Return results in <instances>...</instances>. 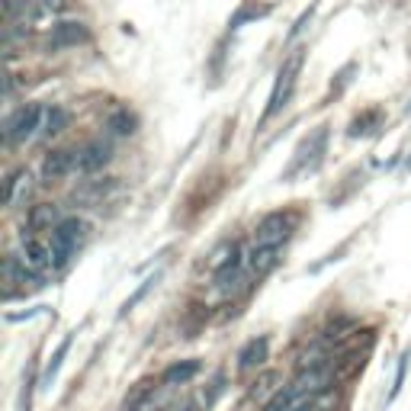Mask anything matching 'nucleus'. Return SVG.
<instances>
[{
	"label": "nucleus",
	"instance_id": "14",
	"mask_svg": "<svg viewBox=\"0 0 411 411\" xmlns=\"http://www.w3.org/2000/svg\"><path fill=\"white\" fill-rule=\"evenodd\" d=\"M238 270H241V248H238V244H232V254H228V257L222 260V267L216 270V286H222V289H225V286L238 277Z\"/></svg>",
	"mask_w": 411,
	"mask_h": 411
},
{
	"label": "nucleus",
	"instance_id": "11",
	"mask_svg": "<svg viewBox=\"0 0 411 411\" xmlns=\"http://www.w3.org/2000/svg\"><path fill=\"white\" fill-rule=\"evenodd\" d=\"M67 350H71V335H67L65 341H61V344H58V350L51 353V360L45 363V369H42V379H39V389H42V392H49V389H51V382L58 379V369H61V363H65Z\"/></svg>",
	"mask_w": 411,
	"mask_h": 411
},
{
	"label": "nucleus",
	"instance_id": "10",
	"mask_svg": "<svg viewBox=\"0 0 411 411\" xmlns=\"http://www.w3.org/2000/svg\"><path fill=\"white\" fill-rule=\"evenodd\" d=\"M196 373H200V360H180V363H170V366L164 369L161 382H164V386H184Z\"/></svg>",
	"mask_w": 411,
	"mask_h": 411
},
{
	"label": "nucleus",
	"instance_id": "3",
	"mask_svg": "<svg viewBox=\"0 0 411 411\" xmlns=\"http://www.w3.org/2000/svg\"><path fill=\"white\" fill-rule=\"evenodd\" d=\"M42 122H45V109L35 106V103H26L13 116H7V122H3V138H7L10 145H23L39 135Z\"/></svg>",
	"mask_w": 411,
	"mask_h": 411
},
{
	"label": "nucleus",
	"instance_id": "16",
	"mask_svg": "<svg viewBox=\"0 0 411 411\" xmlns=\"http://www.w3.org/2000/svg\"><path fill=\"white\" fill-rule=\"evenodd\" d=\"M106 126L113 129V135H132L135 132V116L129 113V109H116V113L109 116Z\"/></svg>",
	"mask_w": 411,
	"mask_h": 411
},
{
	"label": "nucleus",
	"instance_id": "12",
	"mask_svg": "<svg viewBox=\"0 0 411 411\" xmlns=\"http://www.w3.org/2000/svg\"><path fill=\"white\" fill-rule=\"evenodd\" d=\"M23 260L35 273H39V270H49L51 267V248H45V244L35 241V238H29V241L23 244Z\"/></svg>",
	"mask_w": 411,
	"mask_h": 411
},
{
	"label": "nucleus",
	"instance_id": "23",
	"mask_svg": "<svg viewBox=\"0 0 411 411\" xmlns=\"http://www.w3.org/2000/svg\"><path fill=\"white\" fill-rule=\"evenodd\" d=\"M408 113H411V103H408Z\"/></svg>",
	"mask_w": 411,
	"mask_h": 411
},
{
	"label": "nucleus",
	"instance_id": "18",
	"mask_svg": "<svg viewBox=\"0 0 411 411\" xmlns=\"http://www.w3.org/2000/svg\"><path fill=\"white\" fill-rule=\"evenodd\" d=\"M67 7V0H35V13L33 17H55Z\"/></svg>",
	"mask_w": 411,
	"mask_h": 411
},
{
	"label": "nucleus",
	"instance_id": "5",
	"mask_svg": "<svg viewBox=\"0 0 411 411\" xmlns=\"http://www.w3.org/2000/svg\"><path fill=\"white\" fill-rule=\"evenodd\" d=\"M293 222L296 218L286 216V212H270L257 225V244L260 248H280L289 238V232H293Z\"/></svg>",
	"mask_w": 411,
	"mask_h": 411
},
{
	"label": "nucleus",
	"instance_id": "1",
	"mask_svg": "<svg viewBox=\"0 0 411 411\" xmlns=\"http://www.w3.org/2000/svg\"><path fill=\"white\" fill-rule=\"evenodd\" d=\"M87 238V222L84 218H61L58 225L51 228V267H67V260L77 254V248Z\"/></svg>",
	"mask_w": 411,
	"mask_h": 411
},
{
	"label": "nucleus",
	"instance_id": "13",
	"mask_svg": "<svg viewBox=\"0 0 411 411\" xmlns=\"http://www.w3.org/2000/svg\"><path fill=\"white\" fill-rule=\"evenodd\" d=\"M280 264V248H260V244H254L251 251V270L257 273V277H264V273H270V270Z\"/></svg>",
	"mask_w": 411,
	"mask_h": 411
},
{
	"label": "nucleus",
	"instance_id": "4",
	"mask_svg": "<svg viewBox=\"0 0 411 411\" xmlns=\"http://www.w3.org/2000/svg\"><path fill=\"white\" fill-rule=\"evenodd\" d=\"M325 145H328V126H321V129H315L303 145H299V152H296V158H293V164H289V170H286V177H293L296 170H315L319 168L321 154H325Z\"/></svg>",
	"mask_w": 411,
	"mask_h": 411
},
{
	"label": "nucleus",
	"instance_id": "21",
	"mask_svg": "<svg viewBox=\"0 0 411 411\" xmlns=\"http://www.w3.org/2000/svg\"><path fill=\"white\" fill-rule=\"evenodd\" d=\"M312 13H315V3H312V7L305 10L303 17L296 19V26H293V33H289V39H296V35H303V29H305V23H309V19H312Z\"/></svg>",
	"mask_w": 411,
	"mask_h": 411
},
{
	"label": "nucleus",
	"instance_id": "17",
	"mask_svg": "<svg viewBox=\"0 0 411 411\" xmlns=\"http://www.w3.org/2000/svg\"><path fill=\"white\" fill-rule=\"evenodd\" d=\"M158 280H161V273H154V277H148V280H145V283H142V286H138V289H135V293H132V296H129L126 303H122V315H126V312H132V309H135V305L142 303L145 296L152 293V286H158Z\"/></svg>",
	"mask_w": 411,
	"mask_h": 411
},
{
	"label": "nucleus",
	"instance_id": "20",
	"mask_svg": "<svg viewBox=\"0 0 411 411\" xmlns=\"http://www.w3.org/2000/svg\"><path fill=\"white\" fill-rule=\"evenodd\" d=\"M405 369H408V353H405L402 360H398V373H395V386H392V392H389V402H392L395 395H398V389H402V382H405Z\"/></svg>",
	"mask_w": 411,
	"mask_h": 411
},
{
	"label": "nucleus",
	"instance_id": "22",
	"mask_svg": "<svg viewBox=\"0 0 411 411\" xmlns=\"http://www.w3.org/2000/svg\"><path fill=\"white\" fill-rule=\"evenodd\" d=\"M51 216H55L51 209H39V212H33V225H42V222H51Z\"/></svg>",
	"mask_w": 411,
	"mask_h": 411
},
{
	"label": "nucleus",
	"instance_id": "19",
	"mask_svg": "<svg viewBox=\"0 0 411 411\" xmlns=\"http://www.w3.org/2000/svg\"><path fill=\"white\" fill-rule=\"evenodd\" d=\"M267 13V7H244V10H238L235 13V19H232V29H238V26H244L248 19H257V17H264Z\"/></svg>",
	"mask_w": 411,
	"mask_h": 411
},
{
	"label": "nucleus",
	"instance_id": "9",
	"mask_svg": "<svg viewBox=\"0 0 411 411\" xmlns=\"http://www.w3.org/2000/svg\"><path fill=\"white\" fill-rule=\"evenodd\" d=\"M267 350H270L267 337H254V341H248V344L241 347V353H238V369L248 373V369L260 366V363L267 360Z\"/></svg>",
	"mask_w": 411,
	"mask_h": 411
},
{
	"label": "nucleus",
	"instance_id": "7",
	"mask_svg": "<svg viewBox=\"0 0 411 411\" xmlns=\"http://www.w3.org/2000/svg\"><path fill=\"white\" fill-rule=\"evenodd\" d=\"M67 174H77V148H58L42 161L45 180H61Z\"/></svg>",
	"mask_w": 411,
	"mask_h": 411
},
{
	"label": "nucleus",
	"instance_id": "6",
	"mask_svg": "<svg viewBox=\"0 0 411 411\" xmlns=\"http://www.w3.org/2000/svg\"><path fill=\"white\" fill-rule=\"evenodd\" d=\"M90 39V29H87L81 19H61V23L51 26L49 35V49H74V45H84Z\"/></svg>",
	"mask_w": 411,
	"mask_h": 411
},
{
	"label": "nucleus",
	"instance_id": "15",
	"mask_svg": "<svg viewBox=\"0 0 411 411\" xmlns=\"http://www.w3.org/2000/svg\"><path fill=\"white\" fill-rule=\"evenodd\" d=\"M67 129V113L61 106H51L45 109V122H42V132L45 135H58Z\"/></svg>",
	"mask_w": 411,
	"mask_h": 411
},
{
	"label": "nucleus",
	"instance_id": "2",
	"mask_svg": "<svg viewBox=\"0 0 411 411\" xmlns=\"http://www.w3.org/2000/svg\"><path fill=\"white\" fill-rule=\"evenodd\" d=\"M303 61H305V51H296V55H289V58L283 61L277 81H273V90H270V103H267V109H264V116H260V126H267L270 119L289 103V97H293V90H296V81H299Z\"/></svg>",
	"mask_w": 411,
	"mask_h": 411
},
{
	"label": "nucleus",
	"instance_id": "8",
	"mask_svg": "<svg viewBox=\"0 0 411 411\" xmlns=\"http://www.w3.org/2000/svg\"><path fill=\"white\" fill-rule=\"evenodd\" d=\"M113 158L106 142H87L77 148V170L81 174H93V170H103Z\"/></svg>",
	"mask_w": 411,
	"mask_h": 411
}]
</instances>
